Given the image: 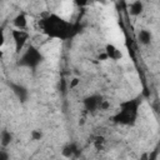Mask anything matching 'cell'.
Wrapping results in <instances>:
<instances>
[{
	"mask_svg": "<svg viewBox=\"0 0 160 160\" xmlns=\"http://www.w3.org/2000/svg\"><path fill=\"white\" fill-rule=\"evenodd\" d=\"M75 1V4L78 5V6H84L89 0H74Z\"/></svg>",
	"mask_w": 160,
	"mask_h": 160,
	"instance_id": "cell-15",
	"label": "cell"
},
{
	"mask_svg": "<svg viewBox=\"0 0 160 160\" xmlns=\"http://www.w3.org/2000/svg\"><path fill=\"white\" fill-rule=\"evenodd\" d=\"M105 54L108 59H111V60H119L121 58V51L112 44H108L105 46Z\"/></svg>",
	"mask_w": 160,
	"mask_h": 160,
	"instance_id": "cell-7",
	"label": "cell"
},
{
	"mask_svg": "<svg viewBox=\"0 0 160 160\" xmlns=\"http://www.w3.org/2000/svg\"><path fill=\"white\" fill-rule=\"evenodd\" d=\"M151 39H152V35L149 30L146 29H142L138 32V40L141 45H149L151 42Z\"/></svg>",
	"mask_w": 160,
	"mask_h": 160,
	"instance_id": "cell-8",
	"label": "cell"
},
{
	"mask_svg": "<svg viewBox=\"0 0 160 160\" xmlns=\"http://www.w3.org/2000/svg\"><path fill=\"white\" fill-rule=\"evenodd\" d=\"M41 31L50 39L69 40L79 32V26L72 24L58 14H49L39 22Z\"/></svg>",
	"mask_w": 160,
	"mask_h": 160,
	"instance_id": "cell-1",
	"label": "cell"
},
{
	"mask_svg": "<svg viewBox=\"0 0 160 160\" xmlns=\"http://www.w3.org/2000/svg\"><path fill=\"white\" fill-rule=\"evenodd\" d=\"M10 88H11V90H12V92L15 94V96L20 100V101H26L28 100V96H29V91L26 90V88H24L22 85H20V84H14V82H11L10 84Z\"/></svg>",
	"mask_w": 160,
	"mask_h": 160,
	"instance_id": "cell-6",
	"label": "cell"
},
{
	"mask_svg": "<svg viewBox=\"0 0 160 160\" xmlns=\"http://www.w3.org/2000/svg\"><path fill=\"white\" fill-rule=\"evenodd\" d=\"M78 82H79V80H78V79H74V80H72V82H71V86H75Z\"/></svg>",
	"mask_w": 160,
	"mask_h": 160,
	"instance_id": "cell-16",
	"label": "cell"
},
{
	"mask_svg": "<svg viewBox=\"0 0 160 160\" xmlns=\"http://www.w3.org/2000/svg\"><path fill=\"white\" fill-rule=\"evenodd\" d=\"M11 36H12V40H14L15 51L20 52L25 48V45L29 40V32L24 29H16V30L11 31Z\"/></svg>",
	"mask_w": 160,
	"mask_h": 160,
	"instance_id": "cell-4",
	"label": "cell"
},
{
	"mask_svg": "<svg viewBox=\"0 0 160 160\" xmlns=\"http://www.w3.org/2000/svg\"><path fill=\"white\" fill-rule=\"evenodd\" d=\"M130 14L131 15H134V16H138V15H140L141 12H142V10H144V4L140 1V0H136V1H134V2H131L130 4Z\"/></svg>",
	"mask_w": 160,
	"mask_h": 160,
	"instance_id": "cell-9",
	"label": "cell"
},
{
	"mask_svg": "<svg viewBox=\"0 0 160 160\" xmlns=\"http://www.w3.org/2000/svg\"><path fill=\"white\" fill-rule=\"evenodd\" d=\"M76 150H78V149H76V145H75V144H70V145H68V146H65V148H64L62 154H64L65 156L70 158V156H71Z\"/></svg>",
	"mask_w": 160,
	"mask_h": 160,
	"instance_id": "cell-12",
	"label": "cell"
},
{
	"mask_svg": "<svg viewBox=\"0 0 160 160\" xmlns=\"http://www.w3.org/2000/svg\"><path fill=\"white\" fill-rule=\"evenodd\" d=\"M102 101L104 100H102V98L100 95H90V96H86L84 99V108L88 111H95L99 108L101 109Z\"/></svg>",
	"mask_w": 160,
	"mask_h": 160,
	"instance_id": "cell-5",
	"label": "cell"
},
{
	"mask_svg": "<svg viewBox=\"0 0 160 160\" xmlns=\"http://www.w3.org/2000/svg\"><path fill=\"white\" fill-rule=\"evenodd\" d=\"M139 106H140V100L138 98L122 101L120 104L119 111L112 118L114 122L125 126H132L136 122L139 115Z\"/></svg>",
	"mask_w": 160,
	"mask_h": 160,
	"instance_id": "cell-2",
	"label": "cell"
},
{
	"mask_svg": "<svg viewBox=\"0 0 160 160\" xmlns=\"http://www.w3.org/2000/svg\"><path fill=\"white\" fill-rule=\"evenodd\" d=\"M102 144H104V138H102V136H98V138L95 139V146L99 149V148H101Z\"/></svg>",
	"mask_w": 160,
	"mask_h": 160,
	"instance_id": "cell-14",
	"label": "cell"
},
{
	"mask_svg": "<svg viewBox=\"0 0 160 160\" xmlns=\"http://www.w3.org/2000/svg\"><path fill=\"white\" fill-rule=\"evenodd\" d=\"M41 136H42V132H41L40 130H32V131H31V138H32L34 140H40Z\"/></svg>",
	"mask_w": 160,
	"mask_h": 160,
	"instance_id": "cell-13",
	"label": "cell"
},
{
	"mask_svg": "<svg viewBox=\"0 0 160 160\" xmlns=\"http://www.w3.org/2000/svg\"><path fill=\"white\" fill-rule=\"evenodd\" d=\"M14 25H15L18 29H25L26 25H28V20H26L25 14H22V12L18 14V15L15 16V19H14Z\"/></svg>",
	"mask_w": 160,
	"mask_h": 160,
	"instance_id": "cell-10",
	"label": "cell"
},
{
	"mask_svg": "<svg viewBox=\"0 0 160 160\" xmlns=\"http://www.w3.org/2000/svg\"><path fill=\"white\" fill-rule=\"evenodd\" d=\"M42 61H44V55L40 52V50L36 46L30 45L25 49V51L20 56V59L18 61V65L21 66V68H28V69L34 70Z\"/></svg>",
	"mask_w": 160,
	"mask_h": 160,
	"instance_id": "cell-3",
	"label": "cell"
},
{
	"mask_svg": "<svg viewBox=\"0 0 160 160\" xmlns=\"http://www.w3.org/2000/svg\"><path fill=\"white\" fill-rule=\"evenodd\" d=\"M11 139H12V135L9 131H6V130L1 131V141L0 142H1L2 146H8L11 142Z\"/></svg>",
	"mask_w": 160,
	"mask_h": 160,
	"instance_id": "cell-11",
	"label": "cell"
}]
</instances>
